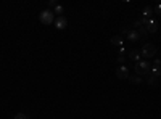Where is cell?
Listing matches in <instances>:
<instances>
[{
	"label": "cell",
	"mask_w": 161,
	"mask_h": 119,
	"mask_svg": "<svg viewBox=\"0 0 161 119\" xmlns=\"http://www.w3.org/2000/svg\"><path fill=\"white\" fill-rule=\"evenodd\" d=\"M111 43H113V45H122L121 35H113V37H111Z\"/></svg>",
	"instance_id": "obj_12"
},
{
	"label": "cell",
	"mask_w": 161,
	"mask_h": 119,
	"mask_svg": "<svg viewBox=\"0 0 161 119\" xmlns=\"http://www.w3.org/2000/svg\"><path fill=\"white\" fill-rule=\"evenodd\" d=\"M129 80L132 82V84H140V82H142V77H140V76H137V74H135V76H132V77L129 76Z\"/></svg>",
	"instance_id": "obj_14"
},
{
	"label": "cell",
	"mask_w": 161,
	"mask_h": 119,
	"mask_svg": "<svg viewBox=\"0 0 161 119\" xmlns=\"http://www.w3.org/2000/svg\"><path fill=\"white\" fill-rule=\"evenodd\" d=\"M150 76H156V77H161V66H153L150 69Z\"/></svg>",
	"instance_id": "obj_10"
},
{
	"label": "cell",
	"mask_w": 161,
	"mask_h": 119,
	"mask_svg": "<svg viewBox=\"0 0 161 119\" xmlns=\"http://www.w3.org/2000/svg\"><path fill=\"white\" fill-rule=\"evenodd\" d=\"M66 26H68V20H66V18H64L63 15H61V16H58V18L55 20V27H56V29L63 31Z\"/></svg>",
	"instance_id": "obj_4"
},
{
	"label": "cell",
	"mask_w": 161,
	"mask_h": 119,
	"mask_svg": "<svg viewBox=\"0 0 161 119\" xmlns=\"http://www.w3.org/2000/svg\"><path fill=\"white\" fill-rule=\"evenodd\" d=\"M116 76L119 79H129V68L127 66H119L116 69Z\"/></svg>",
	"instance_id": "obj_5"
},
{
	"label": "cell",
	"mask_w": 161,
	"mask_h": 119,
	"mask_svg": "<svg viewBox=\"0 0 161 119\" xmlns=\"http://www.w3.org/2000/svg\"><path fill=\"white\" fill-rule=\"evenodd\" d=\"M147 84L151 85V87H153V85H158V84H159V77H156V76H150V77L147 79Z\"/></svg>",
	"instance_id": "obj_9"
},
{
	"label": "cell",
	"mask_w": 161,
	"mask_h": 119,
	"mask_svg": "<svg viewBox=\"0 0 161 119\" xmlns=\"http://www.w3.org/2000/svg\"><path fill=\"white\" fill-rule=\"evenodd\" d=\"M140 57H142L140 50H132V52H129V60H130V61L139 63V61H140Z\"/></svg>",
	"instance_id": "obj_6"
},
{
	"label": "cell",
	"mask_w": 161,
	"mask_h": 119,
	"mask_svg": "<svg viewBox=\"0 0 161 119\" xmlns=\"http://www.w3.org/2000/svg\"><path fill=\"white\" fill-rule=\"evenodd\" d=\"M126 52H127L126 48H121V50H119V55H122V57H124V53H126Z\"/></svg>",
	"instance_id": "obj_21"
},
{
	"label": "cell",
	"mask_w": 161,
	"mask_h": 119,
	"mask_svg": "<svg viewBox=\"0 0 161 119\" xmlns=\"http://www.w3.org/2000/svg\"><path fill=\"white\" fill-rule=\"evenodd\" d=\"M124 61H126V58L122 57V55H119V57H118V63H121V65H122V63H124Z\"/></svg>",
	"instance_id": "obj_19"
},
{
	"label": "cell",
	"mask_w": 161,
	"mask_h": 119,
	"mask_svg": "<svg viewBox=\"0 0 161 119\" xmlns=\"http://www.w3.org/2000/svg\"><path fill=\"white\" fill-rule=\"evenodd\" d=\"M145 27H147V31H148V32H151V34L158 31V24H156V21L153 20V18H150V23H148Z\"/></svg>",
	"instance_id": "obj_7"
},
{
	"label": "cell",
	"mask_w": 161,
	"mask_h": 119,
	"mask_svg": "<svg viewBox=\"0 0 161 119\" xmlns=\"http://www.w3.org/2000/svg\"><path fill=\"white\" fill-rule=\"evenodd\" d=\"M153 66H161V60H159V58H156V60H155Z\"/></svg>",
	"instance_id": "obj_20"
},
{
	"label": "cell",
	"mask_w": 161,
	"mask_h": 119,
	"mask_svg": "<svg viewBox=\"0 0 161 119\" xmlns=\"http://www.w3.org/2000/svg\"><path fill=\"white\" fill-rule=\"evenodd\" d=\"M156 47H155V43H150V42H147V43H144V47H142V50H140V53L145 57V60L147 58H153L155 55H156Z\"/></svg>",
	"instance_id": "obj_2"
},
{
	"label": "cell",
	"mask_w": 161,
	"mask_h": 119,
	"mask_svg": "<svg viewBox=\"0 0 161 119\" xmlns=\"http://www.w3.org/2000/svg\"><path fill=\"white\" fill-rule=\"evenodd\" d=\"M137 32H139V37H140V39H142V37H147V35H148V31H147L145 26H140Z\"/></svg>",
	"instance_id": "obj_11"
},
{
	"label": "cell",
	"mask_w": 161,
	"mask_h": 119,
	"mask_svg": "<svg viewBox=\"0 0 161 119\" xmlns=\"http://www.w3.org/2000/svg\"><path fill=\"white\" fill-rule=\"evenodd\" d=\"M39 20L44 24H53L55 23V13L52 10H42L39 15Z\"/></svg>",
	"instance_id": "obj_3"
},
{
	"label": "cell",
	"mask_w": 161,
	"mask_h": 119,
	"mask_svg": "<svg viewBox=\"0 0 161 119\" xmlns=\"http://www.w3.org/2000/svg\"><path fill=\"white\" fill-rule=\"evenodd\" d=\"M56 5H58V3H56L55 0H50V2H49V7H50V8H55Z\"/></svg>",
	"instance_id": "obj_18"
},
{
	"label": "cell",
	"mask_w": 161,
	"mask_h": 119,
	"mask_svg": "<svg viewBox=\"0 0 161 119\" xmlns=\"http://www.w3.org/2000/svg\"><path fill=\"white\" fill-rule=\"evenodd\" d=\"M151 13H153V8H151V7H145V8H144V11H142V15H144V18H148Z\"/></svg>",
	"instance_id": "obj_13"
},
{
	"label": "cell",
	"mask_w": 161,
	"mask_h": 119,
	"mask_svg": "<svg viewBox=\"0 0 161 119\" xmlns=\"http://www.w3.org/2000/svg\"><path fill=\"white\" fill-rule=\"evenodd\" d=\"M150 69H151V66H150V63L147 61V60H140L137 65L134 66V71H135V74L137 76H145V74H150Z\"/></svg>",
	"instance_id": "obj_1"
},
{
	"label": "cell",
	"mask_w": 161,
	"mask_h": 119,
	"mask_svg": "<svg viewBox=\"0 0 161 119\" xmlns=\"http://www.w3.org/2000/svg\"><path fill=\"white\" fill-rule=\"evenodd\" d=\"M126 35H127V39H129L130 42H137V40L140 39V37H139V32H137V31H134V29H132V31H127V34H126Z\"/></svg>",
	"instance_id": "obj_8"
},
{
	"label": "cell",
	"mask_w": 161,
	"mask_h": 119,
	"mask_svg": "<svg viewBox=\"0 0 161 119\" xmlns=\"http://www.w3.org/2000/svg\"><path fill=\"white\" fill-rule=\"evenodd\" d=\"M153 11H155V13H156V15H158L159 18H161V3H158V5H156V7L153 8Z\"/></svg>",
	"instance_id": "obj_16"
},
{
	"label": "cell",
	"mask_w": 161,
	"mask_h": 119,
	"mask_svg": "<svg viewBox=\"0 0 161 119\" xmlns=\"http://www.w3.org/2000/svg\"><path fill=\"white\" fill-rule=\"evenodd\" d=\"M15 119H27V116H26L24 113H18V114L15 116Z\"/></svg>",
	"instance_id": "obj_17"
},
{
	"label": "cell",
	"mask_w": 161,
	"mask_h": 119,
	"mask_svg": "<svg viewBox=\"0 0 161 119\" xmlns=\"http://www.w3.org/2000/svg\"><path fill=\"white\" fill-rule=\"evenodd\" d=\"M53 13H56L58 16H61V13H63V7H61V5H56L55 10H53Z\"/></svg>",
	"instance_id": "obj_15"
}]
</instances>
